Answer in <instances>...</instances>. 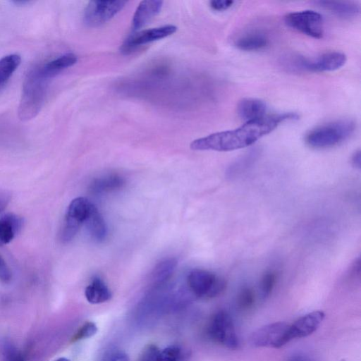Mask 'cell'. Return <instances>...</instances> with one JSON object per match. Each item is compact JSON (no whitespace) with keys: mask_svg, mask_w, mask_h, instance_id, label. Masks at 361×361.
Listing matches in <instances>:
<instances>
[{"mask_svg":"<svg viewBox=\"0 0 361 361\" xmlns=\"http://www.w3.org/2000/svg\"><path fill=\"white\" fill-rule=\"evenodd\" d=\"M298 118L295 113L288 112L266 115L248 122L238 128L218 132L196 139L190 143L193 150L228 152L253 145L263 136L274 130L281 123Z\"/></svg>","mask_w":361,"mask_h":361,"instance_id":"cell-1","label":"cell"},{"mask_svg":"<svg viewBox=\"0 0 361 361\" xmlns=\"http://www.w3.org/2000/svg\"><path fill=\"white\" fill-rule=\"evenodd\" d=\"M47 81L39 66L34 67L27 73L18 109L20 120L27 121L39 114L45 98Z\"/></svg>","mask_w":361,"mask_h":361,"instance_id":"cell-2","label":"cell"},{"mask_svg":"<svg viewBox=\"0 0 361 361\" xmlns=\"http://www.w3.org/2000/svg\"><path fill=\"white\" fill-rule=\"evenodd\" d=\"M355 126L351 119L334 121L310 130L305 136V142L315 149L331 147L348 140L355 132Z\"/></svg>","mask_w":361,"mask_h":361,"instance_id":"cell-3","label":"cell"},{"mask_svg":"<svg viewBox=\"0 0 361 361\" xmlns=\"http://www.w3.org/2000/svg\"><path fill=\"white\" fill-rule=\"evenodd\" d=\"M345 61L346 56L344 54L330 51L310 59L302 56H293L284 62L288 68L295 71L325 72L340 68Z\"/></svg>","mask_w":361,"mask_h":361,"instance_id":"cell-4","label":"cell"},{"mask_svg":"<svg viewBox=\"0 0 361 361\" xmlns=\"http://www.w3.org/2000/svg\"><path fill=\"white\" fill-rule=\"evenodd\" d=\"M190 290L197 297L212 298L224 291L226 283L215 274L200 269L192 270L187 278Z\"/></svg>","mask_w":361,"mask_h":361,"instance_id":"cell-5","label":"cell"},{"mask_svg":"<svg viewBox=\"0 0 361 361\" xmlns=\"http://www.w3.org/2000/svg\"><path fill=\"white\" fill-rule=\"evenodd\" d=\"M207 334L213 341L229 349H236L239 341L231 315L224 310L216 312L211 318Z\"/></svg>","mask_w":361,"mask_h":361,"instance_id":"cell-6","label":"cell"},{"mask_svg":"<svg viewBox=\"0 0 361 361\" xmlns=\"http://www.w3.org/2000/svg\"><path fill=\"white\" fill-rule=\"evenodd\" d=\"M92 203L85 197L73 199L68 207L64 221L60 232V239L63 243L71 241L85 223Z\"/></svg>","mask_w":361,"mask_h":361,"instance_id":"cell-7","label":"cell"},{"mask_svg":"<svg viewBox=\"0 0 361 361\" xmlns=\"http://www.w3.org/2000/svg\"><path fill=\"white\" fill-rule=\"evenodd\" d=\"M289 324L279 322L263 326L250 336V343L257 348H279L290 341L288 339Z\"/></svg>","mask_w":361,"mask_h":361,"instance_id":"cell-8","label":"cell"},{"mask_svg":"<svg viewBox=\"0 0 361 361\" xmlns=\"http://www.w3.org/2000/svg\"><path fill=\"white\" fill-rule=\"evenodd\" d=\"M286 25L309 37L320 39L324 35L323 18L319 13L305 10L292 12L284 17Z\"/></svg>","mask_w":361,"mask_h":361,"instance_id":"cell-9","label":"cell"},{"mask_svg":"<svg viewBox=\"0 0 361 361\" xmlns=\"http://www.w3.org/2000/svg\"><path fill=\"white\" fill-rule=\"evenodd\" d=\"M126 4V1H91L84 11V23L89 27L100 26L120 12Z\"/></svg>","mask_w":361,"mask_h":361,"instance_id":"cell-10","label":"cell"},{"mask_svg":"<svg viewBox=\"0 0 361 361\" xmlns=\"http://www.w3.org/2000/svg\"><path fill=\"white\" fill-rule=\"evenodd\" d=\"M176 30L177 27L175 25H166L133 32L125 39L120 50L123 54H128L140 46L165 38L173 35Z\"/></svg>","mask_w":361,"mask_h":361,"instance_id":"cell-11","label":"cell"},{"mask_svg":"<svg viewBox=\"0 0 361 361\" xmlns=\"http://www.w3.org/2000/svg\"><path fill=\"white\" fill-rule=\"evenodd\" d=\"M325 314L317 310L300 317L293 324H289L288 339L301 338L313 334L324 320Z\"/></svg>","mask_w":361,"mask_h":361,"instance_id":"cell-12","label":"cell"},{"mask_svg":"<svg viewBox=\"0 0 361 361\" xmlns=\"http://www.w3.org/2000/svg\"><path fill=\"white\" fill-rule=\"evenodd\" d=\"M315 4L333 15L343 19L356 17L360 12V6L349 1H318Z\"/></svg>","mask_w":361,"mask_h":361,"instance_id":"cell-13","label":"cell"},{"mask_svg":"<svg viewBox=\"0 0 361 361\" xmlns=\"http://www.w3.org/2000/svg\"><path fill=\"white\" fill-rule=\"evenodd\" d=\"M162 1L147 0L141 1L137 6L132 20V27L139 30L147 24L161 11Z\"/></svg>","mask_w":361,"mask_h":361,"instance_id":"cell-14","label":"cell"},{"mask_svg":"<svg viewBox=\"0 0 361 361\" xmlns=\"http://www.w3.org/2000/svg\"><path fill=\"white\" fill-rule=\"evenodd\" d=\"M260 154L261 149L259 147L252 148L242 154L228 166L226 178L231 180L241 175L257 161Z\"/></svg>","mask_w":361,"mask_h":361,"instance_id":"cell-15","label":"cell"},{"mask_svg":"<svg viewBox=\"0 0 361 361\" xmlns=\"http://www.w3.org/2000/svg\"><path fill=\"white\" fill-rule=\"evenodd\" d=\"M266 104L258 99L245 98L238 104L239 116L246 122L255 121L266 116Z\"/></svg>","mask_w":361,"mask_h":361,"instance_id":"cell-16","label":"cell"},{"mask_svg":"<svg viewBox=\"0 0 361 361\" xmlns=\"http://www.w3.org/2000/svg\"><path fill=\"white\" fill-rule=\"evenodd\" d=\"M85 224L88 233L94 240L100 242L105 239L107 234L105 221L97 207L93 204L91 206Z\"/></svg>","mask_w":361,"mask_h":361,"instance_id":"cell-17","label":"cell"},{"mask_svg":"<svg viewBox=\"0 0 361 361\" xmlns=\"http://www.w3.org/2000/svg\"><path fill=\"white\" fill-rule=\"evenodd\" d=\"M77 61L78 57L75 54L73 53H67L42 66H39L40 71L42 76L48 80L49 78L56 76L64 69L73 66L76 63Z\"/></svg>","mask_w":361,"mask_h":361,"instance_id":"cell-18","label":"cell"},{"mask_svg":"<svg viewBox=\"0 0 361 361\" xmlns=\"http://www.w3.org/2000/svg\"><path fill=\"white\" fill-rule=\"evenodd\" d=\"M269 39L264 33L253 31L243 35L235 40L234 45L242 51H252L264 49Z\"/></svg>","mask_w":361,"mask_h":361,"instance_id":"cell-19","label":"cell"},{"mask_svg":"<svg viewBox=\"0 0 361 361\" xmlns=\"http://www.w3.org/2000/svg\"><path fill=\"white\" fill-rule=\"evenodd\" d=\"M85 295L91 304H99L109 300L111 293L105 283L99 277H94L85 288Z\"/></svg>","mask_w":361,"mask_h":361,"instance_id":"cell-20","label":"cell"},{"mask_svg":"<svg viewBox=\"0 0 361 361\" xmlns=\"http://www.w3.org/2000/svg\"><path fill=\"white\" fill-rule=\"evenodd\" d=\"M20 224V219L12 214L0 219V245L8 244L13 239Z\"/></svg>","mask_w":361,"mask_h":361,"instance_id":"cell-21","label":"cell"},{"mask_svg":"<svg viewBox=\"0 0 361 361\" xmlns=\"http://www.w3.org/2000/svg\"><path fill=\"white\" fill-rule=\"evenodd\" d=\"M124 183L123 178L116 174H110L95 178L90 184L92 192L98 194L120 188Z\"/></svg>","mask_w":361,"mask_h":361,"instance_id":"cell-22","label":"cell"},{"mask_svg":"<svg viewBox=\"0 0 361 361\" xmlns=\"http://www.w3.org/2000/svg\"><path fill=\"white\" fill-rule=\"evenodd\" d=\"M21 62L20 55L12 54L0 59V90L7 83Z\"/></svg>","mask_w":361,"mask_h":361,"instance_id":"cell-23","label":"cell"},{"mask_svg":"<svg viewBox=\"0 0 361 361\" xmlns=\"http://www.w3.org/2000/svg\"><path fill=\"white\" fill-rule=\"evenodd\" d=\"M177 266V260L175 258H167L159 262L153 269L152 279L155 283L165 282L173 274Z\"/></svg>","mask_w":361,"mask_h":361,"instance_id":"cell-24","label":"cell"},{"mask_svg":"<svg viewBox=\"0 0 361 361\" xmlns=\"http://www.w3.org/2000/svg\"><path fill=\"white\" fill-rule=\"evenodd\" d=\"M189 353L179 345L169 346L159 350L156 361H188Z\"/></svg>","mask_w":361,"mask_h":361,"instance_id":"cell-25","label":"cell"},{"mask_svg":"<svg viewBox=\"0 0 361 361\" xmlns=\"http://www.w3.org/2000/svg\"><path fill=\"white\" fill-rule=\"evenodd\" d=\"M0 355L3 361H26L23 353L7 340L2 341L0 344Z\"/></svg>","mask_w":361,"mask_h":361,"instance_id":"cell-26","label":"cell"},{"mask_svg":"<svg viewBox=\"0 0 361 361\" xmlns=\"http://www.w3.org/2000/svg\"><path fill=\"white\" fill-rule=\"evenodd\" d=\"M276 279V274L274 271H267L262 276L260 283V290L264 299L268 298L271 293L275 286Z\"/></svg>","mask_w":361,"mask_h":361,"instance_id":"cell-27","label":"cell"},{"mask_svg":"<svg viewBox=\"0 0 361 361\" xmlns=\"http://www.w3.org/2000/svg\"><path fill=\"white\" fill-rule=\"evenodd\" d=\"M255 295L253 290L249 287L243 288L237 298V305L240 310H248L255 303Z\"/></svg>","mask_w":361,"mask_h":361,"instance_id":"cell-28","label":"cell"},{"mask_svg":"<svg viewBox=\"0 0 361 361\" xmlns=\"http://www.w3.org/2000/svg\"><path fill=\"white\" fill-rule=\"evenodd\" d=\"M97 331V327L94 322H85L74 334L72 341L88 338L94 336Z\"/></svg>","mask_w":361,"mask_h":361,"instance_id":"cell-29","label":"cell"},{"mask_svg":"<svg viewBox=\"0 0 361 361\" xmlns=\"http://www.w3.org/2000/svg\"><path fill=\"white\" fill-rule=\"evenodd\" d=\"M99 361H129V357L124 351L112 349L106 352Z\"/></svg>","mask_w":361,"mask_h":361,"instance_id":"cell-30","label":"cell"},{"mask_svg":"<svg viewBox=\"0 0 361 361\" xmlns=\"http://www.w3.org/2000/svg\"><path fill=\"white\" fill-rule=\"evenodd\" d=\"M159 350L154 345L147 346L142 351L138 361H156Z\"/></svg>","mask_w":361,"mask_h":361,"instance_id":"cell-31","label":"cell"},{"mask_svg":"<svg viewBox=\"0 0 361 361\" xmlns=\"http://www.w3.org/2000/svg\"><path fill=\"white\" fill-rule=\"evenodd\" d=\"M12 279V273L5 260L0 255V281L8 283Z\"/></svg>","mask_w":361,"mask_h":361,"instance_id":"cell-32","label":"cell"},{"mask_svg":"<svg viewBox=\"0 0 361 361\" xmlns=\"http://www.w3.org/2000/svg\"><path fill=\"white\" fill-rule=\"evenodd\" d=\"M233 3L232 0H213L209 2V6L214 11H222L231 7Z\"/></svg>","mask_w":361,"mask_h":361,"instance_id":"cell-33","label":"cell"},{"mask_svg":"<svg viewBox=\"0 0 361 361\" xmlns=\"http://www.w3.org/2000/svg\"><path fill=\"white\" fill-rule=\"evenodd\" d=\"M351 162L354 167L360 169L361 167V152L358 149L354 152L351 158Z\"/></svg>","mask_w":361,"mask_h":361,"instance_id":"cell-34","label":"cell"},{"mask_svg":"<svg viewBox=\"0 0 361 361\" xmlns=\"http://www.w3.org/2000/svg\"><path fill=\"white\" fill-rule=\"evenodd\" d=\"M288 361H316L315 360L304 355H296L291 357Z\"/></svg>","mask_w":361,"mask_h":361,"instance_id":"cell-35","label":"cell"},{"mask_svg":"<svg viewBox=\"0 0 361 361\" xmlns=\"http://www.w3.org/2000/svg\"><path fill=\"white\" fill-rule=\"evenodd\" d=\"M13 2L14 4H18V5H19V4L25 5V4H27V3H29L30 1H14Z\"/></svg>","mask_w":361,"mask_h":361,"instance_id":"cell-36","label":"cell"},{"mask_svg":"<svg viewBox=\"0 0 361 361\" xmlns=\"http://www.w3.org/2000/svg\"><path fill=\"white\" fill-rule=\"evenodd\" d=\"M55 361H71V360H69L68 359L65 358V357H61V358L57 359Z\"/></svg>","mask_w":361,"mask_h":361,"instance_id":"cell-37","label":"cell"}]
</instances>
